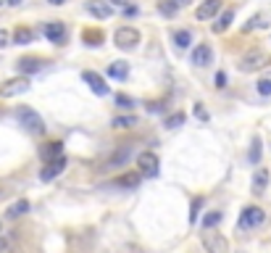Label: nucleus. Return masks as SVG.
<instances>
[{"label":"nucleus","mask_w":271,"mask_h":253,"mask_svg":"<svg viewBox=\"0 0 271 253\" xmlns=\"http://www.w3.org/2000/svg\"><path fill=\"white\" fill-rule=\"evenodd\" d=\"M16 119L24 124V130L32 132V135H45V130H48L45 121H42V116H40L37 111H32V108H19L16 111Z\"/></svg>","instance_id":"1"},{"label":"nucleus","mask_w":271,"mask_h":253,"mask_svg":"<svg viewBox=\"0 0 271 253\" xmlns=\"http://www.w3.org/2000/svg\"><path fill=\"white\" fill-rule=\"evenodd\" d=\"M263 219H266V211L263 209H258V206H247V209L242 211V216H240L237 227L240 229H255V227L263 224Z\"/></svg>","instance_id":"2"},{"label":"nucleus","mask_w":271,"mask_h":253,"mask_svg":"<svg viewBox=\"0 0 271 253\" xmlns=\"http://www.w3.org/2000/svg\"><path fill=\"white\" fill-rule=\"evenodd\" d=\"M113 42H116V48H121V50H132L140 42V32L134 27H121V29H116Z\"/></svg>","instance_id":"3"},{"label":"nucleus","mask_w":271,"mask_h":253,"mask_svg":"<svg viewBox=\"0 0 271 253\" xmlns=\"http://www.w3.org/2000/svg\"><path fill=\"white\" fill-rule=\"evenodd\" d=\"M203 245H206V253H229L227 237L219 235V232H211V229L203 232Z\"/></svg>","instance_id":"4"},{"label":"nucleus","mask_w":271,"mask_h":253,"mask_svg":"<svg viewBox=\"0 0 271 253\" xmlns=\"http://www.w3.org/2000/svg\"><path fill=\"white\" fill-rule=\"evenodd\" d=\"M29 90V79L27 77H16V79H8V82L0 85V98H16L21 93Z\"/></svg>","instance_id":"5"},{"label":"nucleus","mask_w":271,"mask_h":253,"mask_svg":"<svg viewBox=\"0 0 271 253\" xmlns=\"http://www.w3.org/2000/svg\"><path fill=\"white\" fill-rule=\"evenodd\" d=\"M137 166L143 169V177H156L158 174V156L156 153H140L137 156Z\"/></svg>","instance_id":"6"},{"label":"nucleus","mask_w":271,"mask_h":253,"mask_svg":"<svg viewBox=\"0 0 271 253\" xmlns=\"http://www.w3.org/2000/svg\"><path fill=\"white\" fill-rule=\"evenodd\" d=\"M221 11V0H203L195 11V19L197 21H208V19H216V14Z\"/></svg>","instance_id":"7"},{"label":"nucleus","mask_w":271,"mask_h":253,"mask_svg":"<svg viewBox=\"0 0 271 253\" xmlns=\"http://www.w3.org/2000/svg\"><path fill=\"white\" fill-rule=\"evenodd\" d=\"M195 66H200V69H203V66H211V64H214V48H211V45H206V42H200L197 45V48L192 50V58H190Z\"/></svg>","instance_id":"8"},{"label":"nucleus","mask_w":271,"mask_h":253,"mask_svg":"<svg viewBox=\"0 0 271 253\" xmlns=\"http://www.w3.org/2000/svg\"><path fill=\"white\" fill-rule=\"evenodd\" d=\"M45 37H48L53 45H63L66 42V24L63 21H50V24H45Z\"/></svg>","instance_id":"9"},{"label":"nucleus","mask_w":271,"mask_h":253,"mask_svg":"<svg viewBox=\"0 0 271 253\" xmlns=\"http://www.w3.org/2000/svg\"><path fill=\"white\" fill-rule=\"evenodd\" d=\"M82 79L90 85V90L95 95H108V85H105V79L98 72H82Z\"/></svg>","instance_id":"10"},{"label":"nucleus","mask_w":271,"mask_h":253,"mask_svg":"<svg viewBox=\"0 0 271 253\" xmlns=\"http://www.w3.org/2000/svg\"><path fill=\"white\" fill-rule=\"evenodd\" d=\"M263 64H266V53L263 50H250L240 61V69H242V72H255V69H261Z\"/></svg>","instance_id":"11"},{"label":"nucleus","mask_w":271,"mask_h":253,"mask_svg":"<svg viewBox=\"0 0 271 253\" xmlns=\"http://www.w3.org/2000/svg\"><path fill=\"white\" fill-rule=\"evenodd\" d=\"M63 169H66V158H63V156L55 158V161H48V164H45V169L40 171V179H42V182H50V179H55L58 174H61Z\"/></svg>","instance_id":"12"},{"label":"nucleus","mask_w":271,"mask_h":253,"mask_svg":"<svg viewBox=\"0 0 271 253\" xmlns=\"http://www.w3.org/2000/svg\"><path fill=\"white\" fill-rule=\"evenodd\" d=\"M85 8H87V14L95 16V19H108V16L113 14V8L105 3V0H87Z\"/></svg>","instance_id":"13"},{"label":"nucleus","mask_w":271,"mask_h":253,"mask_svg":"<svg viewBox=\"0 0 271 253\" xmlns=\"http://www.w3.org/2000/svg\"><path fill=\"white\" fill-rule=\"evenodd\" d=\"M45 66V61L42 58H21V61H16V69H19V74L24 77V74H34V72H40V69Z\"/></svg>","instance_id":"14"},{"label":"nucleus","mask_w":271,"mask_h":253,"mask_svg":"<svg viewBox=\"0 0 271 253\" xmlns=\"http://www.w3.org/2000/svg\"><path fill=\"white\" fill-rule=\"evenodd\" d=\"M268 169H255V174H253V193L255 195H263L266 187H268Z\"/></svg>","instance_id":"15"},{"label":"nucleus","mask_w":271,"mask_h":253,"mask_svg":"<svg viewBox=\"0 0 271 253\" xmlns=\"http://www.w3.org/2000/svg\"><path fill=\"white\" fill-rule=\"evenodd\" d=\"M132 153H134V151H132V148H129V145H121L119 151H116V153H113V156L108 158V166H124L126 161L132 158Z\"/></svg>","instance_id":"16"},{"label":"nucleus","mask_w":271,"mask_h":253,"mask_svg":"<svg viewBox=\"0 0 271 253\" xmlns=\"http://www.w3.org/2000/svg\"><path fill=\"white\" fill-rule=\"evenodd\" d=\"M232 21H234V8H227V11H221V16L216 19V24H214V32H227Z\"/></svg>","instance_id":"17"},{"label":"nucleus","mask_w":271,"mask_h":253,"mask_svg":"<svg viewBox=\"0 0 271 253\" xmlns=\"http://www.w3.org/2000/svg\"><path fill=\"white\" fill-rule=\"evenodd\" d=\"M27 211H29V201H16V203L6 211V216H8V219H19V216H24Z\"/></svg>","instance_id":"18"},{"label":"nucleus","mask_w":271,"mask_h":253,"mask_svg":"<svg viewBox=\"0 0 271 253\" xmlns=\"http://www.w3.org/2000/svg\"><path fill=\"white\" fill-rule=\"evenodd\" d=\"M126 74H129V64H124V61H116V64L108 66V77L111 79H124Z\"/></svg>","instance_id":"19"},{"label":"nucleus","mask_w":271,"mask_h":253,"mask_svg":"<svg viewBox=\"0 0 271 253\" xmlns=\"http://www.w3.org/2000/svg\"><path fill=\"white\" fill-rule=\"evenodd\" d=\"M61 148H63V145L58 143V140H55V143H48V145L42 148V158H45V161H55V158H61Z\"/></svg>","instance_id":"20"},{"label":"nucleus","mask_w":271,"mask_h":253,"mask_svg":"<svg viewBox=\"0 0 271 253\" xmlns=\"http://www.w3.org/2000/svg\"><path fill=\"white\" fill-rule=\"evenodd\" d=\"M171 40H174L176 48H187V45L192 42V32H190V29H179V32H174Z\"/></svg>","instance_id":"21"},{"label":"nucleus","mask_w":271,"mask_h":253,"mask_svg":"<svg viewBox=\"0 0 271 253\" xmlns=\"http://www.w3.org/2000/svg\"><path fill=\"white\" fill-rule=\"evenodd\" d=\"M82 40H85L87 45H92V48H98V45L103 42V32H98V29H85V32H82Z\"/></svg>","instance_id":"22"},{"label":"nucleus","mask_w":271,"mask_h":253,"mask_svg":"<svg viewBox=\"0 0 271 253\" xmlns=\"http://www.w3.org/2000/svg\"><path fill=\"white\" fill-rule=\"evenodd\" d=\"M116 187H129V190H134L137 185H140V174H124V177H119L113 182Z\"/></svg>","instance_id":"23"},{"label":"nucleus","mask_w":271,"mask_h":253,"mask_svg":"<svg viewBox=\"0 0 271 253\" xmlns=\"http://www.w3.org/2000/svg\"><path fill=\"white\" fill-rule=\"evenodd\" d=\"M113 126L116 130H132V126H137V116H132V113H129V116H116Z\"/></svg>","instance_id":"24"},{"label":"nucleus","mask_w":271,"mask_h":253,"mask_svg":"<svg viewBox=\"0 0 271 253\" xmlns=\"http://www.w3.org/2000/svg\"><path fill=\"white\" fill-rule=\"evenodd\" d=\"M32 37H34L32 29H24V27H19V29L14 32V42H16V45H29Z\"/></svg>","instance_id":"25"},{"label":"nucleus","mask_w":271,"mask_h":253,"mask_svg":"<svg viewBox=\"0 0 271 253\" xmlns=\"http://www.w3.org/2000/svg\"><path fill=\"white\" fill-rule=\"evenodd\" d=\"M158 11H161V14L163 16H176V11H179V6H176L174 3V0H161V3H158Z\"/></svg>","instance_id":"26"},{"label":"nucleus","mask_w":271,"mask_h":253,"mask_svg":"<svg viewBox=\"0 0 271 253\" xmlns=\"http://www.w3.org/2000/svg\"><path fill=\"white\" fill-rule=\"evenodd\" d=\"M219 222H221V211H208L203 219V229H214Z\"/></svg>","instance_id":"27"},{"label":"nucleus","mask_w":271,"mask_h":253,"mask_svg":"<svg viewBox=\"0 0 271 253\" xmlns=\"http://www.w3.org/2000/svg\"><path fill=\"white\" fill-rule=\"evenodd\" d=\"M184 121H187V116H184L182 111H176L174 116H169V119H166V126H169V130H176V126H182Z\"/></svg>","instance_id":"28"},{"label":"nucleus","mask_w":271,"mask_h":253,"mask_svg":"<svg viewBox=\"0 0 271 253\" xmlns=\"http://www.w3.org/2000/svg\"><path fill=\"white\" fill-rule=\"evenodd\" d=\"M203 203H206V201L200 198V195H197V198L192 201V206H190V222H192V224L197 222V214H200V206H203Z\"/></svg>","instance_id":"29"},{"label":"nucleus","mask_w":271,"mask_h":253,"mask_svg":"<svg viewBox=\"0 0 271 253\" xmlns=\"http://www.w3.org/2000/svg\"><path fill=\"white\" fill-rule=\"evenodd\" d=\"M250 161H253V164H258V161H261V137H255V140H253V148H250Z\"/></svg>","instance_id":"30"},{"label":"nucleus","mask_w":271,"mask_h":253,"mask_svg":"<svg viewBox=\"0 0 271 253\" xmlns=\"http://www.w3.org/2000/svg\"><path fill=\"white\" fill-rule=\"evenodd\" d=\"M255 87H258V93H261L263 98H268V95H271V79H258V85H255Z\"/></svg>","instance_id":"31"},{"label":"nucleus","mask_w":271,"mask_h":253,"mask_svg":"<svg viewBox=\"0 0 271 253\" xmlns=\"http://www.w3.org/2000/svg\"><path fill=\"white\" fill-rule=\"evenodd\" d=\"M116 106H119V108H132V106H134V100H132V98H126V95H116Z\"/></svg>","instance_id":"32"},{"label":"nucleus","mask_w":271,"mask_h":253,"mask_svg":"<svg viewBox=\"0 0 271 253\" xmlns=\"http://www.w3.org/2000/svg\"><path fill=\"white\" fill-rule=\"evenodd\" d=\"M216 87H227V74H224V72L216 74Z\"/></svg>","instance_id":"33"},{"label":"nucleus","mask_w":271,"mask_h":253,"mask_svg":"<svg viewBox=\"0 0 271 253\" xmlns=\"http://www.w3.org/2000/svg\"><path fill=\"white\" fill-rule=\"evenodd\" d=\"M8 40H11V34H8L6 29H0V48H6V45H8Z\"/></svg>","instance_id":"34"},{"label":"nucleus","mask_w":271,"mask_h":253,"mask_svg":"<svg viewBox=\"0 0 271 253\" xmlns=\"http://www.w3.org/2000/svg\"><path fill=\"white\" fill-rule=\"evenodd\" d=\"M195 113H197V119H203V121L208 119V113H206V108H203V106H197V108H195Z\"/></svg>","instance_id":"35"},{"label":"nucleus","mask_w":271,"mask_h":253,"mask_svg":"<svg viewBox=\"0 0 271 253\" xmlns=\"http://www.w3.org/2000/svg\"><path fill=\"white\" fill-rule=\"evenodd\" d=\"M105 3H108V6H111V3H113V6H126L129 0H105Z\"/></svg>","instance_id":"36"},{"label":"nucleus","mask_w":271,"mask_h":253,"mask_svg":"<svg viewBox=\"0 0 271 253\" xmlns=\"http://www.w3.org/2000/svg\"><path fill=\"white\" fill-rule=\"evenodd\" d=\"M174 3H176V6H190L192 0H174Z\"/></svg>","instance_id":"37"},{"label":"nucleus","mask_w":271,"mask_h":253,"mask_svg":"<svg viewBox=\"0 0 271 253\" xmlns=\"http://www.w3.org/2000/svg\"><path fill=\"white\" fill-rule=\"evenodd\" d=\"M50 3H53V6H61V3H66V0H50Z\"/></svg>","instance_id":"38"},{"label":"nucleus","mask_w":271,"mask_h":253,"mask_svg":"<svg viewBox=\"0 0 271 253\" xmlns=\"http://www.w3.org/2000/svg\"><path fill=\"white\" fill-rule=\"evenodd\" d=\"M21 3V0H8V6H19Z\"/></svg>","instance_id":"39"},{"label":"nucleus","mask_w":271,"mask_h":253,"mask_svg":"<svg viewBox=\"0 0 271 253\" xmlns=\"http://www.w3.org/2000/svg\"><path fill=\"white\" fill-rule=\"evenodd\" d=\"M6 250V240H0V253H3Z\"/></svg>","instance_id":"40"},{"label":"nucleus","mask_w":271,"mask_h":253,"mask_svg":"<svg viewBox=\"0 0 271 253\" xmlns=\"http://www.w3.org/2000/svg\"><path fill=\"white\" fill-rule=\"evenodd\" d=\"M234 253H242V250H234Z\"/></svg>","instance_id":"41"},{"label":"nucleus","mask_w":271,"mask_h":253,"mask_svg":"<svg viewBox=\"0 0 271 253\" xmlns=\"http://www.w3.org/2000/svg\"><path fill=\"white\" fill-rule=\"evenodd\" d=\"M0 3H3V0H0Z\"/></svg>","instance_id":"42"}]
</instances>
